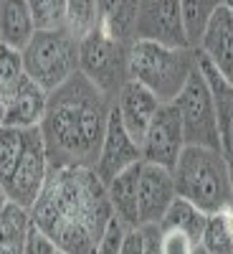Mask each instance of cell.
Wrapping results in <instances>:
<instances>
[{
    "label": "cell",
    "mask_w": 233,
    "mask_h": 254,
    "mask_svg": "<svg viewBox=\"0 0 233 254\" xmlns=\"http://www.w3.org/2000/svg\"><path fill=\"white\" fill-rule=\"evenodd\" d=\"M140 171L142 163L132 165L107 186V196L114 211V219L122 221L127 229H140V211H137V188H140Z\"/></svg>",
    "instance_id": "ac0fdd59"
},
{
    "label": "cell",
    "mask_w": 233,
    "mask_h": 254,
    "mask_svg": "<svg viewBox=\"0 0 233 254\" xmlns=\"http://www.w3.org/2000/svg\"><path fill=\"white\" fill-rule=\"evenodd\" d=\"M36 33L63 31L66 28V3L63 0H36L28 3Z\"/></svg>",
    "instance_id": "d4e9b609"
},
{
    "label": "cell",
    "mask_w": 233,
    "mask_h": 254,
    "mask_svg": "<svg viewBox=\"0 0 233 254\" xmlns=\"http://www.w3.org/2000/svg\"><path fill=\"white\" fill-rule=\"evenodd\" d=\"M61 254H96L114 211L104 186L89 168L48 171L46 186L28 211Z\"/></svg>",
    "instance_id": "6da1fadb"
},
{
    "label": "cell",
    "mask_w": 233,
    "mask_h": 254,
    "mask_svg": "<svg viewBox=\"0 0 233 254\" xmlns=\"http://www.w3.org/2000/svg\"><path fill=\"white\" fill-rule=\"evenodd\" d=\"M0 46H3V44H0Z\"/></svg>",
    "instance_id": "d590c367"
},
{
    "label": "cell",
    "mask_w": 233,
    "mask_h": 254,
    "mask_svg": "<svg viewBox=\"0 0 233 254\" xmlns=\"http://www.w3.org/2000/svg\"><path fill=\"white\" fill-rule=\"evenodd\" d=\"M99 28V3L92 0H69L66 3V33L84 41Z\"/></svg>",
    "instance_id": "cb8c5ba5"
},
{
    "label": "cell",
    "mask_w": 233,
    "mask_h": 254,
    "mask_svg": "<svg viewBox=\"0 0 233 254\" xmlns=\"http://www.w3.org/2000/svg\"><path fill=\"white\" fill-rule=\"evenodd\" d=\"M198 54L233 87V10L228 3H218Z\"/></svg>",
    "instance_id": "4fadbf2b"
},
{
    "label": "cell",
    "mask_w": 233,
    "mask_h": 254,
    "mask_svg": "<svg viewBox=\"0 0 233 254\" xmlns=\"http://www.w3.org/2000/svg\"><path fill=\"white\" fill-rule=\"evenodd\" d=\"M228 5H231V10H233V3H228Z\"/></svg>",
    "instance_id": "e575fe53"
},
{
    "label": "cell",
    "mask_w": 233,
    "mask_h": 254,
    "mask_svg": "<svg viewBox=\"0 0 233 254\" xmlns=\"http://www.w3.org/2000/svg\"><path fill=\"white\" fill-rule=\"evenodd\" d=\"M31 132L33 127L31 130H18V127H3L0 130V178H5L10 168L18 163V158L23 155Z\"/></svg>",
    "instance_id": "484cf974"
},
{
    "label": "cell",
    "mask_w": 233,
    "mask_h": 254,
    "mask_svg": "<svg viewBox=\"0 0 233 254\" xmlns=\"http://www.w3.org/2000/svg\"><path fill=\"white\" fill-rule=\"evenodd\" d=\"M5 127V104H3V99H0V130Z\"/></svg>",
    "instance_id": "d6a6232c"
},
{
    "label": "cell",
    "mask_w": 233,
    "mask_h": 254,
    "mask_svg": "<svg viewBox=\"0 0 233 254\" xmlns=\"http://www.w3.org/2000/svg\"><path fill=\"white\" fill-rule=\"evenodd\" d=\"M114 102L84 76L74 74L48 94L44 122L38 125L46 145L48 168H89L94 171Z\"/></svg>",
    "instance_id": "7a4b0ae2"
},
{
    "label": "cell",
    "mask_w": 233,
    "mask_h": 254,
    "mask_svg": "<svg viewBox=\"0 0 233 254\" xmlns=\"http://www.w3.org/2000/svg\"><path fill=\"white\" fill-rule=\"evenodd\" d=\"M28 224H31V216L20 206L10 203L0 214V254H23Z\"/></svg>",
    "instance_id": "44dd1931"
},
{
    "label": "cell",
    "mask_w": 233,
    "mask_h": 254,
    "mask_svg": "<svg viewBox=\"0 0 233 254\" xmlns=\"http://www.w3.org/2000/svg\"><path fill=\"white\" fill-rule=\"evenodd\" d=\"M10 206V201H8V193H5V188H3V181H0V214Z\"/></svg>",
    "instance_id": "1f68e13d"
},
{
    "label": "cell",
    "mask_w": 233,
    "mask_h": 254,
    "mask_svg": "<svg viewBox=\"0 0 233 254\" xmlns=\"http://www.w3.org/2000/svg\"><path fill=\"white\" fill-rule=\"evenodd\" d=\"M114 110H117V115L124 125V130L130 132V137L137 145H142L147 130H150V125H152V117L160 110V102L144 87H140L135 81H127L114 99Z\"/></svg>",
    "instance_id": "5bb4252c"
},
{
    "label": "cell",
    "mask_w": 233,
    "mask_h": 254,
    "mask_svg": "<svg viewBox=\"0 0 233 254\" xmlns=\"http://www.w3.org/2000/svg\"><path fill=\"white\" fill-rule=\"evenodd\" d=\"M178 198L173 171L160 165L142 163L140 171V188H137V211H140V226H157L167 208Z\"/></svg>",
    "instance_id": "7c38bea8"
},
{
    "label": "cell",
    "mask_w": 233,
    "mask_h": 254,
    "mask_svg": "<svg viewBox=\"0 0 233 254\" xmlns=\"http://www.w3.org/2000/svg\"><path fill=\"white\" fill-rule=\"evenodd\" d=\"M205 254H233V208L210 214L200 237Z\"/></svg>",
    "instance_id": "603a6c76"
},
{
    "label": "cell",
    "mask_w": 233,
    "mask_h": 254,
    "mask_svg": "<svg viewBox=\"0 0 233 254\" xmlns=\"http://www.w3.org/2000/svg\"><path fill=\"white\" fill-rule=\"evenodd\" d=\"M173 178L178 198L190 201L205 216L233 208V178L221 150L185 145L173 168Z\"/></svg>",
    "instance_id": "3957f363"
},
{
    "label": "cell",
    "mask_w": 233,
    "mask_h": 254,
    "mask_svg": "<svg viewBox=\"0 0 233 254\" xmlns=\"http://www.w3.org/2000/svg\"><path fill=\"white\" fill-rule=\"evenodd\" d=\"M130 49L119 41H112L99 28L79 41V74L87 76L99 92H104L112 102L130 81Z\"/></svg>",
    "instance_id": "8992f818"
},
{
    "label": "cell",
    "mask_w": 233,
    "mask_h": 254,
    "mask_svg": "<svg viewBox=\"0 0 233 254\" xmlns=\"http://www.w3.org/2000/svg\"><path fill=\"white\" fill-rule=\"evenodd\" d=\"M58 254H61V252H58Z\"/></svg>",
    "instance_id": "8d00e7d4"
},
{
    "label": "cell",
    "mask_w": 233,
    "mask_h": 254,
    "mask_svg": "<svg viewBox=\"0 0 233 254\" xmlns=\"http://www.w3.org/2000/svg\"><path fill=\"white\" fill-rule=\"evenodd\" d=\"M48 171L51 168H48V158H46L44 137H41L38 127H33L23 155L18 158V163L10 168V173L5 178H0L5 193H8V201L13 206H20V208L31 211V206L38 201L41 190H44V186H46Z\"/></svg>",
    "instance_id": "ba28073f"
},
{
    "label": "cell",
    "mask_w": 233,
    "mask_h": 254,
    "mask_svg": "<svg viewBox=\"0 0 233 254\" xmlns=\"http://www.w3.org/2000/svg\"><path fill=\"white\" fill-rule=\"evenodd\" d=\"M23 254H58V249L48 239V234H44V231L31 221L28 234H26V244H23Z\"/></svg>",
    "instance_id": "f1b7e54d"
},
{
    "label": "cell",
    "mask_w": 233,
    "mask_h": 254,
    "mask_svg": "<svg viewBox=\"0 0 233 254\" xmlns=\"http://www.w3.org/2000/svg\"><path fill=\"white\" fill-rule=\"evenodd\" d=\"M198 69L203 71L210 94L216 102V117H218V137H221V155L233 178V87L210 66V61L198 54Z\"/></svg>",
    "instance_id": "9a60e30c"
},
{
    "label": "cell",
    "mask_w": 233,
    "mask_h": 254,
    "mask_svg": "<svg viewBox=\"0 0 233 254\" xmlns=\"http://www.w3.org/2000/svg\"><path fill=\"white\" fill-rule=\"evenodd\" d=\"M119 254H144V239H142V229H127V234L122 239Z\"/></svg>",
    "instance_id": "4dcf8cb0"
},
{
    "label": "cell",
    "mask_w": 233,
    "mask_h": 254,
    "mask_svg": "<svg viewBox=\"0 0 233 254\" xmlns=\"http://www.w3.org/2000/svg\"><path fill=\"white\" fill-rule=\"evenodd\" d=\"M216 8H218L216 0H187V3H180L183 31H185L190 51L200 49V41L208 31V23H210V18H213Z\"/></svg>",
    "instance_id": "7402d4cb"
},
{
    "label": "cell",
    "mask_w": 233,
    "mask_h": 254,
    "mask_svg": "<svg viewBox=\"0 0 233 254\" xmlns=\"http://www.w3.org/2000/svg\"><path fill=\"white\" fill-rule=\"evenodd\" d=\"M137 163H142V147L130 137V132L124 130L117 110L112 107V115H109V122H107V135H104L94 173L104 186H109L117 176L130 171Z\"/></svg>",
    "instance_id": "8fae6325"
},
{
    "label": "cell",
    "mask_w": 233,
    "mask_h": 254,
    "mask_svg": "<svg viewBox=\"0 0 233 254\" xmlns=\"http://www.w3.org/2000/svg\"><path fill=\"white\" fill-rule=\"evenodd\" d=\"M36 36V26L31 18V8L23 0L0 3V44L23 54Z\"/></svg>",
    "instance_id": "e0dca14e"
},
{
    "label": "cell",
    "mask_w": 233,
    "mask_h": 254,
    "mask_svg": "<svg viewBox=\"0 0 233 254\" xmlns=\"http://www.w3.org/2000/svg\"><path fill=\"white\" fill-rule=\"evenodd\" d=\"M195 254H205V252H203V249H200V247H198V252H195Z\"/></svg>",
    "instance_id": "836d02e7"
},
{
    "label": "cell",
    "mask_w": 233,
    "mask_h": 254,
    "mask_svg": "<svg viewBox=\"0 0 233 254\" xmlns=\"http://www.w3.org/2000/svg\"><path fill=\"white\" fill-rule=\"evenodd\" d=\"M23 69L46 94L56 92L79 74V41L69 36L66 28L36 33L23 51Z\"/></svg>",
    "instance_id": "5b68a950"
},
{
    "label": "cell",
    "mask_w": 233,
    "mask_h": 254,
    "mask_svg": "<svg viewBox=\"0 0 233 254\" xmlns=\"http://www.w3.org/2000/svg\"><path fill=\"white\" fill-rule=\"evenodd\" d=\"M137 5L132 0H109L99 3V31L119 41L124 46L135 44V28H137Z\"/></svg>",
    "instance_id": "d6986e66"
},
{
    "label": "cell",
    "mask_w": 233,
    "mask_h": 254,
    "mask_svg": "<svg viewBox=\"0 0 233 254\" xmlns=\"http://www.w3.org/2000/svg\"><path fill=\"white\" fill-rule=\"evenodd\" d=\"M23 76H26L23 54L8 46H0V99L5 102L13 94V89L23 81Z\"/></svg>",
    "instance_id": "4316f807"
},
{
    "label": "cell",
    "mask_w": 233,
    "mask_h": 254,
    "mask_svg": "<svg viewBox=\"0 0 233 254\" xmlns=\"http://www.w3.org/2000/svg\"><path fill=\"white\" fill-rule=\"evenodd\" d=\"M127 234V226L122 221H112L109 229H107V234H104V242L101 247L96 249V254H119V247H122V239Z\"/></svg>",
    "instance_id": "f546056e"
},
{
    "label": "cell",
    "mask_w": 233,
    "mask_h": 254,
    "mask_svg": "<svg viewBox=\"0 0 233 254\" xmlns=\"http://www.w3.org/2000/svg\"><path fill=\"white\" fill-rule=\"evenodd\" d=\"M200 244H195L187 234L175 229H160V254H195Z\"/></svg>",
    "instance_id": "83f0119b"
},
{
    "label": "cell",
    "mask_w": 233,
    "mask_h": 254,
    "mask_svg": "<svg viewBox=\"0 0 233 254\" xmlns=\"http://www.w3.org/2000/svg\"><path fill=\"white\" fill-rule=\"evenodd\" d=\"M183 122V135L185 145L195 147H210L221 150V137H218V117H216V102L210 94V87L200 69L190 74L185 89L173 102Z\"/></svg>",
    "instance_id": "52a82bcc"
},
{
    "label": "cell",
    "mask_w": 233,
    "mask_h": 254,
    "mask_svg": "<svg viewBox=\"0 0 233 254\" xmlns=\"http://www.w3.org/2000/svg\"><path fill=\"white\" fill-rule=\"evenodd\" d=\"M205 221H208V216L203 214V211H198L190 201H185V198H175L173 206L167 208L165 219H162L157 226H160V229H175V231H183V234H187L195 244H200Z\"/></svg>",
    "instance_id": "ffe728a7"
},
{
    "label": "cell",
    "mask_w": 233,
    "mask_h": 254,
    "mask_svg": "<svg viewBox=\"0 0 233 254\" xmlns=\"http://www.w3.org/2000/svg\"><path fill=\"white\" fill-rule=\"evenodd\" d=\"M198 69V51L165 49L147 41H135L130 49V81L152 92L160 104H173Z\"/></svg>",
    "instance_id": "277c9868"
},
{
    "label": "cell",
    "mask_w": 233,
    "mask_h": 254,
    "mask_svg": "<svg viewBox=\"0 0 233 254\" xmlns=\"http://www.w3.org/2000/svg\"><path fill=\"white\" fill-rule=\"evenodd\" d=\"M5 104V127H18V130H31L44 122L48 94L28 76L13 89V94L3 102Z\"/></svg>",
    "instance_id": "2e32d148"
},
{
    "label": "cell",
    "mask_w": 233,
    "mask_h": 254,
    "mask_svg": "<svg viewBox=\"0 0 233 254\" xmlns=\"http://www.w3.org/2000/svg\"><path fill=\"white\" fill-rule=\"evenodd\" d=\"M140 147H142V163L160 165V168H167V171L175 168L180 153L185 150L183 122L175 104H160V110L152 117V125Z\"/></svg>",
    "instance_id": "30bf717a"
},
{
    "label": "cell",
    "mask_w": 233,
    "mask_h": 254,
    "mask_svg": "<svg viewBox=\"0 0 233 254\" xmlns=\"http://www.w3.org/2000/svg\"><path fill=\"white\" fill-rule=\"evenodd\" d=\"M135 41H147L165 49H190L183 31V13L175 0H142L137 5Z\"/></svg>",
    "instance_id": "9c48e42d"
}]
</instances>
